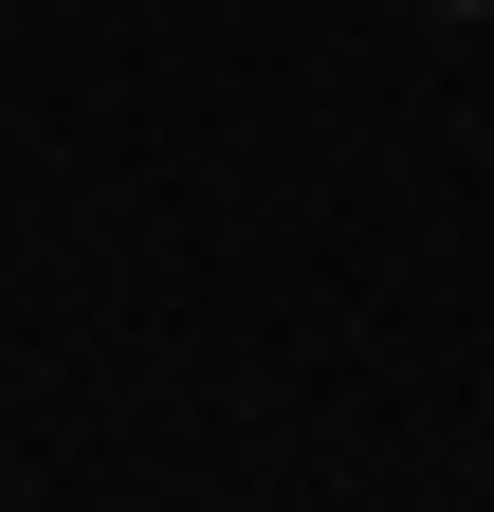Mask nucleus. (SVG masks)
<instances>
[{
	"mask_svg": "<svg viewBox=\"0 0 494 512\" xmlns=\"http://www.w3.org/2000/svg\"><path fill=\"white\" fill-rule=\"evenodd\" d=\"M440 19H494V0H440Z\"/></svg>",
	"mask_w": 494,
	"mask_h": 512,
	"instance_id": "f257e3e1",
	"label": "nucleus"
}]
</instances>
